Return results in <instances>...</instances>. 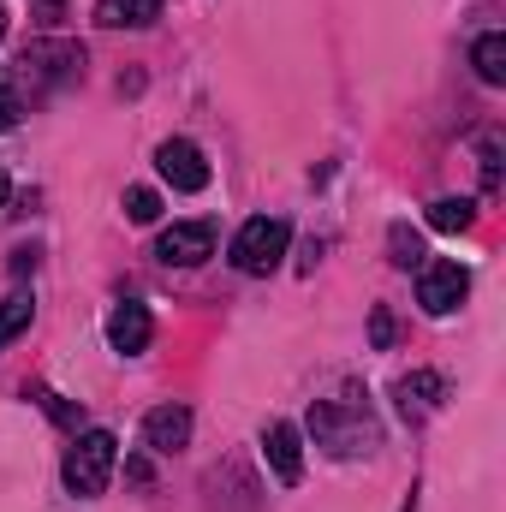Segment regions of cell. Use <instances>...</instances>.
<instances>
[{"instance_id":"6da1fadb","label":"cell","mask_w":506,"mask_h":512,"mask_svg":"<svg viewBox=\"0 0 506 512\" xmlns=\"http://www.w3.org/2000/svg\"><path fill=\"white\" fill-rule=\"evenodd\" d=\"M310 435H316V447H328L334 459H358V453H376L381 447L370 399H364L358 387H340L334 399H316V405H310Z\"/></svg>"},{"instance_id":"7a4b0ae2","label":"cell","mask_w":506,"mask_h":512,"mask_svg":"<svg viewBox=\"0 0 506 512\" xmlns=\"http://www.w3.org/2000/svg\"><path fill=\"white\" fill-rule=\"evenodd\" d=\"M114 465H120V441H114V429H84V435L66 447L60 477H66V489H72L78 501H96V495L108 489Z\"/></svg>"},{"instance_id":"3957f363","label":"cell","mask_w":506,"mask_h":512,"mask_svg":"<svg viewBox=\"0 0 506 512\" xmlns=\"http://www.w3.org/2000/svg\"><path fill=\"white\" fill-rule=\"evenodd\" d=\"M286 245H292V227L280 215H256V221L239 227V239H233V268L239 274H274Z\"/></svg>"},{"instance_id":"277c9868","label":"cell","mask_w":506,"mask_h":512,"mask_svg":"<svg viewBox=\"0 0 506 512\" xmlns=\"http://www.w3.org/2000/svg\"><path fill=\"white\" fill-rule=\"evenodd\" d=\"M465 292H471V274H465L459 262H423V274H417V304H423L429 316H453V310L465 304Z\"/></svg>"},{"instance_id":"5b68a950","label":"cell","mask_w":506,"mask_h":512,"mask_svg":"<svg viewBox=\"0 0 506 512\" xmlns=\"http://www.w3.org/2000/svg\"><path fill=\"white\" fill-rule=\"evenodd\" d=\"M155 256H161L167 268H197V262L215 256V227H209V221H179V227H167V233L155 239Z\"/></svg>"},{"instance_id":"8992f818","label":"cell","mask_w":506,"mask_h":512,"mask_svg":"<svg viewBox=\"0 0 506 512\" xmlns=\"http://www.w3.org/2000/svg\"><path fill=\"white\" fill-rule=\"evenodd\" d=\"M155 167H161V179H167L173 191H203V185H209V161H203V149H197L191 137H167V143L155 149Z\"/></svg>"},{"instance_id":"52a82bcc","label":"cell","mask_w":506,"mask_h":512,"mask_svg":"<svg viewBox=\"0 0 506 512\" xmlns=\"http://www.w3.org/2000/svg\"><path fill=\"white\" fill-rule=\"evenodd\" d=\"M262 459H268V471L292 489V483L304 477V435H298V423H286V417L268 423V429H262Z\"/></svg>"},{"instance_id":"ba28073f","label":"cell","mask_w":506,"mask_h":512,"mask_svg":"<svg viewBox=\"0 0 506 512\" xmlns=\"http://www.w3.org/2000/svg\"><path fill=\"white\" fill-rule=\"evenodd\" d=\"M149 340H155V322H149V310L126 298V304H114V316H108V346L120 352V358H137V352H149Z\"/></svg>"},{"instance_id":"9c48e42d","label":"cell","mask_w":506,"mask_h":512,"mask_svg":"<svg viewBox=\"0 0 506 512\" xmlns=\"http://www.w3.org/2000/svg\"><path fill=\"white\" fill-rule=\"evenodd\" d=\"M393 399H399V417H405V423H423V417L441 411V399H447V376L417 370V376H405V382L393 387Z\"/></svg>"},{"instance_id":"30bf717a","label":"cell","mask_w":506,"mask_h":512,"mask_svg":"<svg viewBox=\"0 0 506 512\" xmlns=\"http://www.w3.org/2000/svg\"><path fill=\"white\" fill-rule=\"evenodd\" d=\"M185 441H191V411L185 405H155L143 417V447L149 453H179Z\"/></svg>"},{"instance_id":"8fae6325","label":"cell","mask_w":506,"mask_h":512,"mask_svg":"<svg viewBox=\"0 0 506 512\" xmlns=\"http://www.w3.org/2000/svg\"><path fill=\"white\" fill-rule=\"evenodd\" d=\"M161 18V0H96V24H108V30H143V24H155Z\"/></svg>"},{"instance_id":"7c38bea8","label":"cell","mask_w":506,"mask_h":512,"mask_svg":"<svg viewBox=\"0 0 506 512\" xmlns=\"http://www.w3.org/2000/svg\"><path fill=\"white\" fill-rule=\"evenodd\" d=\"M429 227L435 233H471L477 227V203L471 197H441V203H429Z\"/></svg>"},{"instance_id":"4fadbf2b","label":"cell","mask_w":506,"mask_h":512,"mask_svg":"<svg viewBox=\"0 0 506 512\" xmlns=\"http://www.w3.org/2000/svg\"><path fill=\"white\" fill-rule=\"evenodd\" d=\"M471 66H477V78H483V84H506V36H501V30L477 36V48H471Z\"/></svg>"},{"instance_id":"5bb4252c","label":"cell","mask_w":506,"mask_h":512,"mask_svg":"<svg viewBox=\"0 0 506 512\" xmlns=\"http://www.w3.org/2000/svg\"><path fill=\"white\" fill-rule=\"evenodd\" d=\"M387 251H393V268H423V239H417L405 221L387 227Z\"/></svg>"},{"instance_id":"9a60e30c","label":"cell","mask_w":506,"mask_h":512,"mask_svg":"<svg viewBox=\"0 0 506 512\" xmlns=\"http://www.w3.org/2000/svg\"><path fill=\"white\" fill-rule=\"evenodd\" d=\"M30 316H36V304H30L24 292H18V298H6V304H0V346H12V340L30 328Z\"/></svg>"},{"instance_id":"2e32d148","label":"cell","mask_w":506,"mask_h":512,"mask_svg":"<svg viewBox=\"0 0 506 512\" xmlns=\"http://www.w3.org/2000/svg\"><path fill=\"white\" fill-rule=\"evenodd\" d=\"M126 221H137V227L161 221V197H155L149 185H131V191H126Z\"/></svg>"},{"instance_id":"e0dca14e","label":"cell","mask_w":506,"mask_h":512,"mask_svg":"<svg viewBox=\"0 0 506 512\" xmlns=\"http://www.w3.org/2000/svg\"><path fill=\"white\" fill-rule=\"evenodd\" d=\"M18 114H24V102H18V84L0 72V131H12L18 126Z\"/></svg>"},{"instance_id":"ac0fdd59","label":"cell","mask_w":506,"mask_h":512,"mask_svg":"<svg viewBox=\"0 0 506 512\" xmlns=\"http://www.w3.org/2000/svg\"><path fill=\"white\" fill-rule=\"evenodd\" d=\"M483 191H501V137H483Z\"/></svg>"},{"instance_id":"d6986e66","label":"cell","mask_w":506,"mask_h":512,"mask_svg":"<svg viewBox=\"0 0 506 512\" xmlns=\"http://www.w3.org/2000/svg\"><path fill=\"white\" fill-rule=\"evenodd\" d=\"M393 334H399V328H393V316H387V310H376V316H370V340H376V352H387V346H393Z\"/></svg>"},{"instance_id":"ffe728a7","label":"cell","mask_w":506,"mask_h":512,"mask_svg":"<svg viewBox=\"0 0 506 512\" xmlns=\"http://www.w3.org/2000/svg\"><path fill=\"white\" fill-rule=\"evenodd\" d=\"M6 191H12V179H6V173H0V203H6Z\"/></svg>"},{"instance_id":"44dd1931","label":"cell","mask_w":506,"mask_h":512,"mask_svg":"<svg viewBox=\"0 0 506 512\" xmlns=\"http://www.w3.org/2000/svg\"><path fill=\"white\" fill-rule=\"evenodd\" d=\"M0 36H6V6H0Z\"/></svg>"},{"instance_id":"7402d4cb","label":"cell","mask_w":506,"mask_h":512,"mask_svg":"<svg viewBox=\"0 0 506 512\" xmlns=\"http://www.w3.org/2000/svg\"><path fill=\"white\" fill-rule=\"evenodd\" d=\"M405 512H417V501H405Z\"/></svg>"}]
</instances>
